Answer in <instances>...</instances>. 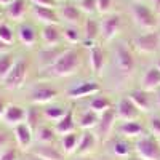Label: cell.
Wrapping results in <instances>:
<instances>
[{
	"mask_svg": "<svg viewBox=\"0 0 160 160\" xmlns=\"http://www.w3.org/2000/svg\"><path fill=\"white\" fill-rule=\"evenodd\" d=\"M83 68V55L78 47H69L62 53V56L43 72L51 78H66L74 77Z\"/></svg>",
	"mask_w": 160,
	"mask_h": 160,
	"instance_id": "obj_1",
	"label": "cell"
},
{
	"mask_svg": "<svg viewBox=\"0 0 160 160\" xmlns=\"http://www.w3.org/2000/svg\"><path fill=\"white\" fill-rule=\"evenodd\" d=\"M112 61H114V74L120 80H128L136 71V56L133 48L123 40L114 45L112 50Z\"/></svg>",
	"mask_w": 160,
	"mask_h": 160,
	"instance_id": "obj_2",
	"label": "cell"
},
{
	"mask_svg": "<svg viewBox=\"0 0 160 160\" xmlns=\"http://www.w3.org/2000/svg\"><path fill=\"white\" fill-rule=\"evenodd\" d=\"M130 16L136 28L142 32L157 31L158 28V15L154 8L146 5L144 2H131L130 3Z\"/></svg>",
	"mask_w": 160,
	"mask_h": 160,
	"instance_id": "obj_3",
	"label": "cell"
},
{
	"mask_svg": "<svg viewBox=\"0 0 160 160\" xmlns=\"http://www.w3.org/2000/svg\"><path fill=\"white\" fill-rule=\"evenodd\" d=\"M135 142V154L142 160H160V139L152 133H146Z\"/></svg>",
	"mask_w": 160,
	"mask_h": 160,
	"instance_id": "obj_4",
	"label": "cell"
},
{
	"mask_svg": "<svg viewBox=\"0 0 160 160\" xmlns=\"http://www.w3.org/2000/svg\"><path fill=\"white\" fill-rule=\"evenodd\" d=\"M133 48L141 55H155L160 50V32H141L133 38Z\"/></svg>",
	"mask_w": 160,
	"mask_h": 160,
	"instance_id": "obj_5",
	"label": "cell"
},
{
	"mask_svg": "<svg viewBox=\"0 0 160 160\" xmlns=\"http://www.w3.org/2000/svg\"><path fill=\"white\" fill-rule=\"evenodd\" d=\"M123 18L120 13H109L99 18V29H101V38L104 42H112V40L118 35L120 29H122Z\"/></svg>",
	"mask_w": 160,
	"mask_h": 160,
	"instance_id": "obj_6",
	"label": "cell"
},
{
	"mask_svg": "<svg viewBox=\"0 0 160 160\" xmlns=\"http://www.w3.org/2000/svg\"><path fill=\"white\" fill-rule=\"evenodd\" d=\"M117 122H118V118H117V114H115L114 108H111L106 112L99 114V120H98V123H96V127H95L93 131H95V135L98 136L101 144L106 142L111 138L114 128L117 127Z\"/></svg>",
	"mask_w": 160,
	"mask_h": 160,
	"instance_id": "obj_7",
	"label": "cell"
},
{
	"mask_svg": "<svg viewBox=\"0 0 160 160\" xmlns=\"http://www.w3.org/2000/svg\"><path fill=\"white\" fill-rule=\"evenodd\" d=\"M102 91V87L98 80L90 78V80H80L78 83H75L74 87H71L68 91H66V96L72 101H78V99H85L90 98L96 93Z\"/></svg>",
	"mask_w": 160,
	"mask_h": 160,
	"instance_id": "obj_8",
	"label": "cell"
},
{
	"mask_svg": "<svg viewBox=\"0 0 160 160\" xmlns=\"http://www.w3.org/2000/svg\"><path fill=\"white\" fill-rule=\"evenodd\" d=\"M28 74H29V62L28 59H24V58H19L15 64V68L11 69V72L8 74V77L3 80V87L7 90H19L24 82H26V78H28Z\"/></svg>",
	"mask_w": 160,
	"mask_h": 160,
	"instance_id": "obj_9",
	"label": "cell"
},
{
	"mask_svg": "<svg viewBox=\"0 0 160 160\" xmlns=\"http://www.w3.org/2000/svg\"><path fill=\"white\" fill-rule=\"evenodd\" d=\"M133 102L136 104V108L142 112V114H152L157 111V106H155V96L154 93L151 91H146L142 88H135V90H130L128 95H127Z\"/></svg>",
	"mask_w": 160,
	"mask_h": 160,
	"instance_id": "obj_10",
	"label": "cell"
},
{
	"mask_svg": "<svg viewBox=\"0 0 160 160\" xmlns=\"http://www.w3.org/2000/svg\"><path fill=\"white\" fill-rule=\"evenodd\" d=\"M59 96V90L50 83H40L31 91V102L34 106H47Z\"/></svg>",
	"mask_w": 160,
	"mask_h": 160,
	"instance_id": "obj_11",
	"label": "cell"
},
{
	"mask_svg": "<svg viewBox=\"0 0 160 160\" xmlns=\"http://www.w3.org/2000/svg\"><path fill=\"white\" fill-rule=\"evenodd\" d=\"M117 131L120 136H123L127 139H131V141H136L138 138L144 136L146 133H149L148 130V125H144L139 120H125V122H117Z\"/></svg>",
	"mask_w": 160,
	"mask_h": 160,
	"instance_id": "obj_12",
	"label": "cell"
},
{
	"mask_svg": "<svg viewBox=\"0 0 160 160\" xmlns=\"http://www.w3.org/2000/svg\"><path fill=\"white\" fill-rule=\"evenodd\" d=\"M88 50V64H90V69L93 72V75H96V77H101L104 69H106V66H108V53H106V50L96 43V45H93Z\"/></svg>",
	"mask_w": 160,
	"mask_h": 160,
	"instance_id": "obj_13",
	"label": "cell"
},
{
	"mask_svg": "<svg viewBox=\"0 0 160 160\" xmlns=\"http://www.w3.org/2000/svg\"><path fill=\"white\" fill-rule=\"evenodd\" d=\"M117 118L120 122H125V120H139L142 112L136 108V104L133 102L128 96H120L114 106Z\"/></svg>",
	"mask_w": 160,
	"mask_h": 160,
	"instance_id": "obj_14",
	"label": "cell"
},
{
	"mask_svg": "<svg viewBox=\"0 0 160 160\" xmlns=\"http://www.w3.org/2000/svg\"><path fill=\"white\" fill-rule=\"evenodd\" d=\"M58 15L61 18V22L69 26H82L85 22L83 11L74 3H62L58 7Z\"/></svg>",
	"mask_w": 160,
	"mask_h": 160,
	"instance_id": "obj_15",
	"label": "cell"
},
{
	"mask_svg": "<svg viewBox=\"0 0 160 160\" xmlns=\"http://www.w3.org/2000/svg\"><path fill=\"white\" fill-rule=\"evenodd\" d=\"M69 47L71 45H64V43L55 45V47H43L38 51V62H40V66H42V69L45 71V69L51 68V66L62 56V53Z\"/></svg>",
	"mask_w": 160,
	"mask_h": 160,
	"instance_id": "obj_16",
	"label": "cell"
},
{
	"mask_svg": "<svg viewBox=\"0 0 160 160\" xmlns=\"http://www.w3.org/2000/svg\"><path fill=\"white\" fill-rule=\"evenodd\" d=\"M13 133H15V141H16L18 149L22 151V152H29L32 149L34 142H35L34 130L28 123H21V125L13 128Z\"/></svg>",
	"mask_w": 160,
	"mask_h": 160,
	"instance_id": "obj_17",
	"label": "cell"
},
{
	"mask_svg": "<svg viewBox=\"0 0 160 160\" xmlns=\"http://www.w3.org/2000/svg\"><path fill=\"white\" fill-rule=\"evenodd\" d=\"M29 154L43 158V160H68V157L64 155L61 148H58L56 144H34Z\"/></svg>",
	"mask_w": 160,
	"mask_h": 160,
	"instance_id": "obj_18",
	"label": "cell"
},
{
	"mask_svg": "<svg viewBox=\"0 0 160 160\" xmlns=\"http://www.w3.org/2000/svg\"><path fill=\"white\" fill-rule=\"evenodd\" d=\"M99 144L101 142H99L98 136L95 135L93 130H82V136H80L78 148H77L74 155H95Z\"/></svg>",
	"mask_w": 160,
	"mask_h": 160,
	"instance_id": "obj_19",
	"label": "cell"
},
{
	"mask_svg": "<svg viewBox=\"0 0 160 160\" xmlns=\"http://www.w3.org/2000/svg\"><path fill=\"white\" fill-rule=\"evenodd\" d=\"M26 117H28V109H24L19 104H8L2 115V120L5 125L15 128L21 123H26Z\"/></svg>",
	"mask_w": 160,
	"mask_h": 160,
	"instance_id": "obj_20",
	"label": "cell"
},
{
	"mask_svg": "<svg viewBox=\"0 0 160 160\" xmlns=\"http://www.w3.org/2000/svg\"><path fill=\"white\" fill-rule=\"evenodd\" d=\"M111 154L115 158L127 160L128 157H131L133 154H135V142H133L131 139H127V138L118 135L111 142Z\"/></svg>",
	"mask_w": 160,
	"mask_h": 160,
	"instance_id": "obj_21",
	"label": "cell"
},
{
	"mask_svg": "<svg viewBox=\"0 0 160 160\" xmlns=\"http://www.w3.org/2000/svg\"><path fill=\"white\" fill-rule=\"evenodd\" d=\"M31 13L35 21H38L42 26L48 24H61V18L58 15V8H45V7H31Z\"/></svg>",
	"mask_w": 160,
	"mask_h": 160,
	"instance_id": "obj_22",
	"label": "cell"
},
{
	"mask_svg": "<svg viewBox=\"0 0 160 160\" xmlns=\"http://www.w3.org/2000/svg\"><path fill=\"white\" fill-rule=\"evenodd\" d=\"M40 42L43 43V47L61 45L64 42L62 40V29L58 24L42 26V29H40Z\"/></svg>",
	"mask_w": 160,
	"mask_h": 160,
	"instance_id": "obj_23",
	"label": "cell"
},
{
	"mask_svg": "<svg viewBox=\"0 0 160 160\" xmlns=\"http://www.w3.org/2000/svg\"><path fill=\"white\" fill-rule=\"evenodd\" d=\"M16 35H18L19 43L24 45L26 48H34L38 42V37H40L37 29L29 22H19L18 29H16Z\"/></svg>",
	"mask_w": 160,
	"mask_h": 160,
	"instance_id": "obj_24",
	"label": "cell"
},
{
	"mask_svg": "<svg viewBox=\"0 0 160 160\" xmlns=\"http://www.w3.org/2000/svg\"><path fill=\"white\" fill-rule=\"evenodd\" d=\"M101 37V29H99V19L88 18L83 22V47L90 48L98 43V38Z\"/></svg>",
	"mask_w": 160,
	"mask_h": 160,
	"instance_id": "obj_25",
	"label": "cell"
},
{
	"mask_svg": "<svg viewBox=\"0 0 160 160\" xmlns=\"http://www.w3.org/2000/svg\"><path fill=\"white\" fill-rule=\"evenodd\" d=\"M139 88H142L146 91H151V93L160 90V69L155 64L148 68L146 72L142 74V77L139 80Z\"/></svg>",
	"mask_w": 160,
	"mask_h": 160,
	"instance_id": "obj_26",
	"label": "cell"
},
{
	"mask_svg": "<svg viewBox=\"0 0 160 160\" xmlns=\"http://www.w3.org/2000/svg\"><path fill=\"white\" fill-rule=\"evenodd\" d=\"M53 128H55L56 135H58L59 138L64 136V135H69V133H72V131L80 130L78 125H77V120H75V111H74V109H69L68 114H66V115L59 120V122L53 123Z\"/></svg>",
	"mask_w": 160,
	"mask_h": 160,
	"instance_id": "obj_27",
	"label": "cell"
},
{
	"mask_svg": "<svg viewBox=\"0 0 160 160\" xmlns=\"http://www.w3.org/2000/svg\"><path fill=\"white\" fill-rule=\"evenodd\" d=\"M75 120H77V125L80 130H95L98 120H99V114H96L88 106H85V108H82L75 114Z\"/></svg>",
	"mask_w": 160,
	"mask_h": 160,
	"instance_id": "obj_28",
	"label": "cell"
},
{
	"mask_svg": "<svg viewBox=\"0 0 160 160\" xmlns=\"http://www.w3.org/2000/svg\"><path fill=\"white\" fill-rule=\"evenodd\" d=\"M34 139L37 144H56V141L59 139V136L56 135L53 125H47V123H40L35 130H34Z\"/></svg>",
	"mask_w": 160,
	"mask_h": 160,
	"instance_id": "obj_29",
	"label": "cell"
},
{
	"mask_svg": "<svg viewBox=\"0 0 160 160\" xmlns=\"http://www.w3.org/2000/svg\"><path fill=\"white\" fill-rule=\"evenodd\" d=\"M80 136H82V130L72 131L69 135H64L59 138V148L66 157H72L75 154V151L78 148V142H80Z\"/></svg>",
	"mask_w": 160,
	"mask_h": 160,
	"instance_id": "obj_30",
	"label": "cell"
},
{
	"mask_svg": "<svg viewBox=\"0 0 160 160\" xmlns=\"http://www.w3.org/2000/svg\"><path fill=\"white\" fill-rule=\"evenodd\" d=\"M5 15L13 22H22L28 13V0H13V2L5 7Z\"/></svg>",
	"mask_w": 160,
	"mask_h": 160,
	"instance_id": "obj_31",
	"label": "cell"
},
{
	"mask_svg": "<svg viewBox=\"0 0 160 160\" xmlns=\"http://www.w3.org/2000/svg\"><path fill=\"white\" fill-rule=\"evenodd\" d=\"M62 40L71 47H77L83 43V28L82 26H62Z\"/></svg>",
	"mask_w": 160,
	"mask_h": 160,
	"instance_id": "obj_32",
	"label": "cell"
},
{
	"mask_svg": "<svg viewBox=\"0 0 160 160\" xmlns=\"http://www.w3.org/2000/svg\"><path fill=\"white\" fill-rule=\"evenodd\" d=\"M87 106H88L91 111H95L96 114H102V112H106L108 109L114 108L112 99L106 95V93H102V91H99V93H96V95L90 96Z\"/></svg>",
	"mask_w": 160,
	"mask_h": 160,
	"instance_id": "obj_33",
	"label": "cell"
},
{
	"mask_svg": "<svg viewBox=\"0 0 160 160\" xmlns=\"http://www.w3.org/2000/svg\"><path fill=\"white\" fill-rule=\"evenodd\" d=\"M68 111H69V108H66V106H62V104L50 102L42 109V115H43V120H47V122L56 123L68 114Z\"/></svg>",
	"mask_w": 160,
	"mask_h": 160,
	"instance_id": "obj_34",
	"label": "cell"
},
{
	"mask_svg": "<svg viewBox=\"0 0 160 160\" xmlns=\"http://www.w3.org/2000/svg\"><path fill=\"white\" fill-rule=\"evenodd\" d=\"M16 56L13 55V53H3V55H0V82H3V80L8 77V74L11 72V69L15 68L16 64Z\"/></svg>",
	"mask_w": 160,
	"mask_h": 160,
	"instance_id": "obj_35",
	"label": "cell"
},
{
	"mask_svg": "<svg viewBox=\"0 0 160 160\" xmlns=\"http://www.w3.org/2000/svg\"><path fill=\"white\" fill-rule=\"evenodd\" d=\"M42 118H43V115H42V109H38L37 106H34V104H32V108H29V109H28V117H26V123H28L32 130H35V128L40 125V122H42Z\"/></svg>",
	"mask_w": 160,
	"mask_h": 160,
	"instance_id": "obj_36",
	"label": "cell"
},
{
	"mask_svg": "<svg viewBox=\"0 0 160 160\" xmlns=\"http://www.w3.org/2000/svg\"><path fill=\"white\" fill-rule=\"evenodd\" d=\"M148 130L149 133H152L154 136H157L160 139V111L157 112H152L149 114V118H148Z\"/></svg>",
	"mask_w": 160,
	"mask_h": 160,
	"instance_id": "obj_37",
	"label": "cell"
},
{
	"mask_svg": "<svg viewBox=\"0 0 160 160\" xmlns=\"http://www.w3.org/2000/svg\"><path fill=\"white\" fill-rule=\"evenodd\" d=\"M0 40H2L3 43L10 45V47H11L13 42H15V31L11 29L10 24H7L3 21H2V24H0Z\"/></svg>",
	"mask_w": 160,
	"mask_h": 160,
	"instance_id": "obj_38",
	"label": "cell"
},
{
	"mask_svg": "<svg viewBox=\"0 0 160 160\" xmlns=\"http://www.w3.org/2000/svg\"><path fill=\"white\" fill-rule=\"evenodd\" d=\"M0 160H19L18 146H7L0 152Z\"/></svg>",
	"mask_w": 160,
	"mask_h": 160,
	"instance_id": "obj_39",
	"label": "cell"
},
{
	"mask_svg": "<svg viewBox=\"0 0 160 160\" xmlns=\"http://www.w3.org/2000/svg\"><path fill=\"white\" fill-rule=\"evenodd\" d=\"M112 7H114V0H96V10L101 16L112 13Z\"/></svg>",
	"mask_w": 160,
	"mask_h": 160,
	"instance_id": "obj_40",
	"label": "cell"
},
{
	"mask_svg": "<svg viewBox=\"0 0 160 160\" xmlns=\"http://www.w3.org/2000/svg\"><path fill=\"white\" fill-rule=\"evenodd\" d=\"M77 7L82 10L85 15H93V13H98V10H96V0H80Z\"/></svg>",
	"mask_w": 160,
	"mask_h": 160,
	"instance_id": "obj_41",
	"label": "cell"
},
{
	"mask_svg": "<svg viewBox=\"0 0 160 160\" xmlns=\"http://www.w3.org/2000/svg\"><path fill=\"white\" fill-rule=\"evenodd\" d=\"M29 2L35 7H45V8H58V2L56 0H29Z\"/></svg>",
	"mask_w": 160,
	"mask_h": 160,
	"instance_id": "obj_42",
	"label": "cell"
},
{
	"mask_svg": "<svg viewBox=\"0 0 160 160\" xmlns=\"http://www.w3.org/2000/svg\"><path fill=\"white\" fill-rule=\"evenodd\" d=\"M7 146H10V136L5 131H0V149L7 148Z\"/></svg>",
	"mask_w": 160,
	"mask_h": 160,
	"instance_id": "obj_43",
	"label": "cell"
},
{
	"mask_svg": "<svg viewBox=\"0 0 160 160\" xmlns=\"http://www.w3.org/2000/svg\"><path fill=\"white\" fill-rule=\"evenodd\" d=\"M96 155H72L69 157V160H96Z\"/></svg>",
	"mask_w": 160,
	"mask_h": 160,
	"instance_id": "obj_44",
	"label": "cell"
},
{
	"mask_svg": "<svg viewBox=\"0 0 160 160\" xmlns=\"http://www.w3.org/2000/svg\"><path fill=\"white\" fill-rule=\"evenodd\" d=\"M7 101L2 98V96H0V118H2V115H3V112H5V108H7Z\"/></svg>",
	"mask_w": 160,
	"mask_h": 160,
	"instance_id": "obj_45",
	"label": "cell"
},
{
	"mask_svg": "<svg viewBox=\"0 0 160 160\" xmlns=\"http://www.w3.org/2000/svg\"><path fill=\"white\" fill-rule=\"evenodd\" d=\"M8 50H10V45L3 43L2 40H0V55H3V53H8Z\"/></svg>",
	"mask_w": 160,
	"mask_h": 160,
	"instance_id": "obj_46",
	"label": "cell"
},
{
	"mask_svg": "<svg viewBox=\"0 0 160 160\" xmlns=\"http://www.w3.org/2000/svg\"><path fill=\"white\" fill-rule=\"evenodd\" d=\"M154 96H155V106H157V111H160V90L154 91Z\"/></svg>",
	"mask_w": 160,
	"mask_h": 160,
	"instance_id": "obj_47",
	"label": "cell"
},
{
	"mask_svg": "<svg viewBox=\"0 0 160 160\" xmlns=\"http://www.w3.org/2000/svg\"><path fill=\"white\" fill-rule=\"evenodd\" d=\"M152 2H154V10L158 13L160 11V0H152Z\"/></svg>",
	"mask_w": 160,
	"mask_h": 160,
	"instance_id": "obj_48",
	"label": "cell"
},
{
	"mask_svg": "<svg viewBox=\"0 0 160 160\" xmlns=\"http://www.w3.org/2000/svg\"><path fill=\"white\" fill-rule=\"evenodd\" d=\"M13 0H0V7H8Z\"/></svg>",
	"mask_w": 160,
	"mask_h": 160,
	"instance_id": "obj_49",
	"label": "cell"
},
{
	"mask_svg": "<svg viewBox=\"0 0 160 160\" xmlns=\"http://www.w3.org/2000/svg\"><path fill=\"white\" fill-rule=\"evenodd\" d=\"M28 160H43V158H38V157H35V155H32V154H28V157H26Z\"/></svg>",
	"mask_w": 160,
	"mask_h": 160,
	"instance_id": "obj_50",
	"label": "cell"
},
{
	"mask_svg": "<svg viewBox=\"0 0 160 160\" xmlns=\"http://www.w3.org/2000/svg\"><path fill=\"white\" fill-rule=\"evenodd\" d=\"M127 160H142V158H141V157H138L136 154H133V155H131V157H128Z\"/></svg>",
	"mask_w": 160,
	"mask_h": 160,
	"instance_id": "obj_51",
	"label": "cell"
},
{
	"mask_svg": "<svg viewBox=\"0 0 160 160\" xmlns=\"http://www.w3.org/2000/svg\"><path fill=\"white\" fill-rule=\"evenodd\" d=\"M155 66H157V68L160 69V58H157V61H155Z\"/></svg>",
	"mask_w": 160,
	"mask_h": 160,
	"instance_id": "obj_52",
	"label": "cell"
},
{
	"mask_svg": "<svg viewBox=\"0 0 160 160\" xmlns=\"http://www.w3.org/2000/svg\"><path fill=\"white\" fill-rule=\"evenodd\" d=\"M96 160H109V158H99V157H98V158H96Z\"/></svg>",
	"mask_w": 160,
	"mask_h": 160,
	"instance_id": "obj_53",
	"label": "cell"
},
{
	"mask_svg": "<svg viewBox=\"0 0 160 160\" xmlns=\"http://www.w3.org/2000/svg\"><path fill=\"white\" fill-rule=\"evenodd\" d=\"M133 2H144V0H133Z\"/></svg>",
	"mask_w": 160,
	"mask_h": 160,
	"instance_id": "obj_54",
	"label": "cell"
},
{
	"mask_svg": "<svg viewBox=\"0 0 160 160\" xmlns=\"http://www.w3.org/2000/svg\"><path fill=\"white\" fill-rule=\"evenodd\" d=\"M0 24H2V18H0Z\"/></svg>",
	"mask_w": 160,
	"mask_h": 160,
	"instance_id": "obj_55",
	"label": "cell"
},
{
	"mask_svg": "<svg viewBox=\"0 0 160 160\" xmlns=\"http://www.w3.org/2000/svg\"><path fill=\"white\" fill-rule=\"evenodd\" d=\"M56 2H61V0H56Z\"/></svg>",
	"mask_w": 160,
	"mask_h": 160,
	"instance_id": "obj_56",
	"label": "cell"
},
{
	"mask_svg": "<svg viewBox=\"0 0 160 160\" xmlns=\"http://www.w3.org/2000/svg\"><path fill=\"white\" fill-rule=\"evenodd\" d=\"M77 2H80V0H77Z\"/></svg>",
	"mask_w": 160,
	"mask_h": 160,
	"instance_id": "obj_57",
	"label": "cell"
},
{
	"mask_svg": "<svg viewBox=\"0 0 160 160\" xmlns=\"http://www.w3.org/2000/svg\"><path fill=\"white\" fill-rule=\"evenodd\" d=\"M24 160H28V158H24Z\"/></svg>",
	"mask_w": 160,
	"mask_h": 160,
	"instance_id": "obj_58",
	"label": "cell"
}]
</instances>
